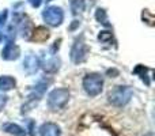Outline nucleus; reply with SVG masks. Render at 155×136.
<instances>
[{
    "instance_id": "9b49d317",
    "label": "nucleus",
    "mask_w": 155,
    "mask_h": 136,
    "mask_svg": "<svg viewBox=\"0 0 155 136\" xmlns=\"http://www.w3.org/2000/svg\"><path fill=\"white\" fill-rule=\"evenodd\" d=\"M49 38V32L45 29V27H37V29L33 32V40L34 41H46Z\"/></svg>"
},
{
    "instance_id": "39448f33",
    "label": "nucleus",
    "mask_w": 155,
    "mask_h": 136,
    "mask_svg": "<svg viewBox=\"0 0 155 136\" xmlns=\"http://www.w3.org/2000/svg\"><path fill=\"white\" fill-rule=\"evenodd\" d=\"M88 53V48L86 45L84 40H83V35L80 38H78L74 44L72 49H71V60H72L75 64H79V63H83L87 57Z\"/></svg>"
},
{
    "instance_id": "0eeeda50",
    "label": "nucleus",
    "mask_w": 155,
    "mask_h": 136,
    "mask_svg": "<svg viewBox=\"0 0 155 136\" xmlns=\"http://www.w3.org/2000/svg\"><path fill=\"white\" fill-rule=\"evenodd\" d=\"M19 55H21V49H19V46L14 45V44H7L2 52V57L4 60H8V61L16 60L19 57Z\"/></svg>"
},
{
    "instance_id": "2eb2a0df",
    "label": "nucleus",
    "mask_w": 155,
    "mask_h": 136,
    "mask_svg": "<svg viewBox=\"0 0 155 136\" xmlns=\"http://www.w3.org/2000/svg\"><path fill=\"white\" fill-rule=\"evenodd\" d=\"M5 102H7V98H5L4 95H2V94H0V112H2V109L4 108Z\"/></svg>"
},
{
    "instance_id": "f3484780",
    "label": "nucleus",
    "mask_w": 155,
    "mask_h": 136,
    "mask_svg": "<svg viewBox=\"0 0 155 136\" xmlns=\"http://www.w3.org/2000/svg\"><path fill=\"white\" fill-rule=\"evenodd\" d=\"M2 38H3V35H2V33H0V41H2Z\"/></svg>"
},
{
    "instance_id": "9d476101",
    "label": "nucleus",
    "mask_w": 155,
    "mask_h": 136,
    "mask_svg": "<svg viewBox=\"0 0 155 136\" xmlns=\"http://www.w3.org/2000/svg\"><path fill=\"white\" fill-rule=\"evenodd\" d=\"M15 87V79L12 76H2L0 78V90L3 91H8L11 88Z\"/></svg>"
},
{
    "instance_id": "a211bd4d",
    "label": "nucleus",
    "mask_w": 155,
    "mask_h": 136,
    "mask_svg": "<svg viewBox=\"0 0 155 136\" xmlns=\"http://www.w3.org/2000/svg\"><path fill=\"white\" fill-rule=\"evenodd\" d=\"M45 2H52V0H45Z\"/></svg>"
},
{
    "instance_id": "f8f14e48",
    "label": "nucleus",
    "mask_w": 155,
    "mask_h": 136,
    "mask_svg": "<svg viewBox=\"0 0 155 136\" xmlns=\"http://www.w3.org/2000/svg\"><path fill=\"white\" fill-rule=\"evenodd\" d=\"M95 18H97V21H99L101 23H104V25H106V26H109L105 10H101V8H98V10H97V12H95Z\"/></svg>"
},
{
    "instance_id": "dca6fc26",
    "label": "nucleus",
    "mask_w": 155,
    "mask_h": 136,
    "mask_svg": "<svg viewBox=\"0 0 155 136\" xmlns=\"http://www.w3.org/2000/svg\"><path fill=\"white\" fill-rule=\"evenodd\" d=\"M5 18H7V10H4V12L0 15V25H4L5 23Z\"/></svg>"
},
{
    "instance_id": "f257e3e1",
    "label": "nucleus",
    "mask_w": 155,
    "mask_h": 136,
    "mask_svg": "<svg viewBox=\"0 0 155 136\" xmlns=\"http://www.w3.org/2000/svg\"><path fill=\"white\" fill-rule=\"evenodd\" d=\"M132 90L128 86H117L114 87L112 91L109 93L107 98H109V102L114 106H124L127 105L132 98Z\"/></svg>"
},
{
    "instance_id": "f03ea898",
    "label": "nucleus",
    "mask_w": 155,
    "mask_h": 136,
    "mask_svg": "<svg viewBox=\"0 0 155 136\" xmlns=\"http://www.w3.org/2000/svg\"><path fill=\"white\" fill-rule=\"evenodd\" d=\"M68 99H70L68 88H54L48 95V105L52 110H59L67 105Z\"/></svg>"
},
{
    "instance_id": "6e6552de",
    "label": "nucleus",
    "mask_w": 155,
    "mask_h": 136,
    "mask_svg": "<svg viewBox=\"0 0 155 136\" xmlns=\"http://www.w3.org/2000/svg\"><path fill=\"white\" fill-rule=\"evenodd\" d=\"M40 134L41 136H60L61 131H60V127L54 123H45L41 125L40 128Z\"/></svg>"
},
{
    "instance_id": "4468645a",
    "label": "nucleus",
    "mask_w": 155,
    "mask_h": 136,
    "mask_svg": "<svg viewBox=\"0 0 155 136\" xmlns=\"http://www.w3.org/2000/svg\"><path fill=\"white\" fill-rule=\"evenodd\" d=\"M29 3H30V4H31V7L37 8V7H40V5H41V3H42V0H29Z\"/></svg>"
},
{
    "instance_id": "ddd939ff",
    "label": "nucleus",
    "mask_w": 155,
    "mask_h": 136,
    "mask_svg": "<svg viewBox=\"0 0 155 136\" xmlns=\"http://www.w3.org/2000/svg\"><path fill=\"white\" fill-rule=\"evenodd\" d=\"M98 40L101 41V42H106V44H109L110 41L113 40L112 33H109V32H101V33H99V35H98Z\"/></svg>"
},
{
    "instance_id": "1a4fd4ad",
    "label": "nucleus",
    "mask_w": 155,
    "mask_h": 136,
    "mask_svg": "<svg viewBox=\"0 0 155 136\" xmlns=\"http://www.w3.org/2000/svg\"><path fill=\"white\" fill-rule=\"evenodd\" d=\"M7 134L10 135H14V136H26V131H25L22 127H19L18 124H14V123H8L3 127Z\"/></svg>"
},
{
    "instance_id": "20e7f679",
    "label": "nucleus",
    "mask_w": 155,
    "mask_h": 136,
    "mask_svg": "<svg viewBox=\"0 0 155 136\" xmlns=\"http://www.w3.org/2000/svg\"><path fill=\"white\" fill-rule=\"evenodd\" d=\"M42 18L49 26H60L64 19V12L60 7H48L42 12Z\"/></svg>"
},
{
    "instance_id": "423d86ee",
    "label": "nucleus",
    "mask_w": 155,
    "mask_h": 136,
    "mask_svg": "<svg viewBox=\"0 0 155 136\" xmlns=\"http://www.w3.org/2000/svg\"><path fill=\"white\" fill-rule=\"evenodd\" d=\"M38 65H40V60L35 55H29V56L25 57L23 60V69L26 74L29 75H33L37 72L38 69Z\"/></svg>"
},
{
    "instance_id": "7ed1b4c3",
    "label": "nucleus",
    "mask_w": 155,
    "mask_h": 136,
    "mask_svg": "<svg viewBox=\"0 0 155 136\" xmlns=\"http://www.w3.org/2000/svg\"><path fill=\"white\" fill-rule=\"evenodd\" d=\"M102 86H104V79L99 74H88L83 79L84 91L90 97H97L98 94H101Z\"/></svg>"
}]
</instances>
